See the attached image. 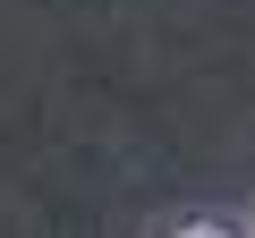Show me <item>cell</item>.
<instances>
[]
</instances>
